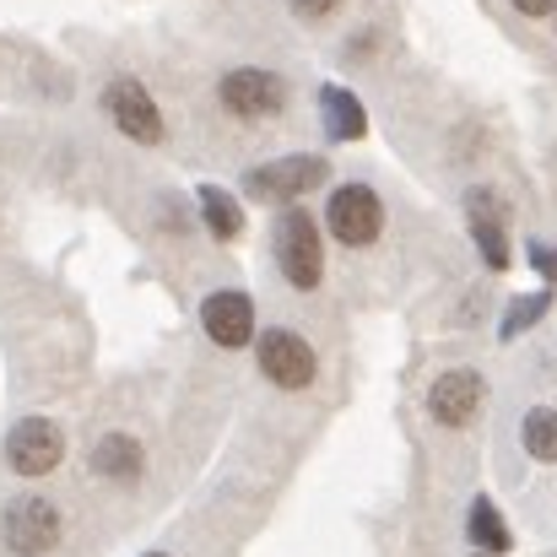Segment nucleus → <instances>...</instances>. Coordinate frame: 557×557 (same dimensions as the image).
<instances>
[{"label": "nucleus", "instance_id": "1", "mask_svg": "<svg viewBox=\"0 0 557 557\" xmlns=\"http://www.w3.org/2000/svg\"><path fill=\"white\" fill-rule=\"evenodd\" d=\"M271 249H276V265L282 276L298 287V293H314L320 276H325V249H320V227L304 206H287L271 227Z\"/></svg>", "mask_w": 557, "mask_h": 557}, {"label": "nucleus", "instance_id": "2", "mask_svg": "<svg viewBox=\"0 0 557 557\" xmlns=\"http://www.w3.org/2000/svg\"><path fill=\"white\" fill-rule=\"evenodd\" d=\"M216 98L233 120L260 125V120H276L287 109V82L276 71H265V65H238V71H227L216 82Z\"/></svg>", "mask_w": 557, "mask_h": 557}, {"label": "nucleus", "instance_id": "3", "mask_svg": "<svg viewBox=\"0 0 557 557\" xmlns=\"http://www.w3.org/2000/svg\"><path fill=\"white\" fill-rule=\"evenodd\" d=\"M331 163L314 158V152H298V158H276V163H260L244 174L249 200H271V206H293L298 195H309L314 185H325Z\"/></svg>", "mask_w": 557, "mask_h": 557}, {"label": "nucleus", "instance_id": "4", "mask_svg": "<svg viewBox=\"0 0 557 557\" xmlns=\"http://www.w3.org/2000/svg\"><path fill=\"white\" fill-rule=\"evenodd\" d=\"M325 227H331L336 244H347V249H369L373 238L384 233V200H379L369 185L331 189V200H325Z\"/></svg>", "mask_w": 557, "mask_h": 557}, {"label": "nucleus", "instance_id": "5", "mask_svg": "<svg viewBox=\"0 0 557 557\" xmlns=\"http://www.w3.org/2000/svg\"><path fill=\"white\" fill-rule=\"evenodd\" d=\"M255 358H260V373L276 384V389H309L314 384V347L298 336V331H287V325H276V331H265V336H255Z\"/></svg>", "mask_w": 557, "mask_h": 557}, {"label": "nucleus", "instance_id": "6", "mask_svg": "<svg viewBox=\"0 0 557 557\" xmlns=\"http://www.w3.org/2000/svg\"><path fill=\"white\" fill-rule=\"evenodd\" d=\"M103 109H109V120L120 125V136H131V141H141V147H158V141H163V109L152 103V92H147L136 76H114V82L103 87Z\"/></svg>", "mask_w": 557, "mask_h": 557}, {"label": "nucleus", "instance_id": "7", "mask_svg": "<svg viewBox=\"0 0 557 557\" xmlns=\"http://www.w3.org/2000/svg\"><path fill=\"white\" fill-rule=\"evenodd\" d=\"M60 460H65V433L49 417H22L5 433V466L16 476H49Z\"/></svg>", "mask_w": 557, "mask_h": 557}, {"label": "nucleus", "instance_id": "8", "mask_svg": "<svg viewBox=\"0 0 557 557\" xmlns=\"http://www.w3.org/2000/svg\"><path fill=\"white\" fill-rule=\"evenodd\" d=\"M487 400V384L476 369H444L433 384H428V417L438 428H466Z\"/></svg>", "mask_w": 557, "mask_h": 557}, {"label": "nucleus", "instance_id": "9", "mask_svg": "<svg viewBox=\"0 0 557 557\" xmlns=\"http://www.w3.org/2000/svg\"><path fill=\"white\" fill-rule=\"evenodd\" d=\"M0 531H5V547H11V553L38 557L60 542V509H54L49 498H16V504H5Z\"/></svg>", "mask_w": 557, "mask_h": 557}, {"label": "nucleus", "instance_id": "10", "mask_svg": "<svg viewBox=\"0 0 557 557\" xmlns=\"http://www.w3.org/2000/svg\"><path fill=\"white\" fill-rule=\"evenodd\" d=\"M200 325H206V336H211L216 347L238 352V347L255 342V298L238 293V287H216V293H206V304H200Z\"/></svg>", "mask_w": 557, "mask_h": 557}, {"label": "nucleus", "instance_id": "11", "mask_svg": "<svg viewBox=\"0 0 557 557\" xmlns=\"http://www.w3.org/2000/svg\"><path fill=\"white\" fill-rule=\"evenodd\" d=\"M466 222H471V238H476L487 271H509V211H504V200L493 189H471Z\"/></svg>", "mask_w": 557, "mask_h": 557}, {"label": "nucleus", "instance_id": "12", "mask_svg": "<svg viewBox=\"0 0 557 557\" xmlns=\"http://www.w3.org/2000/svg\"><path fill=\"white\" fill-rule=\"evenodd\" d=\"M320 120H325V136L331 141H363L369 136V109L358 103V92L347 87H320Z\"/></svg>", "mask_w": 557, "mask_h": 557}, {"label": "nucleus", "instance_id": "13", "mask_svg": "<svg viewBox=\"0 0 557 557\" xmlns=\"http://www.w3.org/2000/svg\"><path fill=\"white\" fill-rule=\"evenodd\" d=\"M92 471L109 476V482H131V476L141 471V444H136L131 433H103V438L92 444Z\"/></svg>", "mask_w": 557, "mask_h": 557}, {"label": "nucleus", "instance_id": "14", "mask_svg": "<svg viewBox=\"0 0 557 557\" xmlns=\"http://www.w3.org/2000/svg\"><path fill=\"white\" fill-rule=\"evenodd\" d=\"M200 216H206V233L211 238H222V244H233L238 233H244V206L227 195V189H216V185H200Z\"/></svg>", "mask_w": 557, "mask_h": 557}, {"label": "nucleus", "instance_id": "15", "mask_svg": "<svg viewBox=\"0 0 557 557\" xmlns=\"http://www.w3.org/2000/svg\"><path fill=\"white\" fill-rule=\"evenodd\" d=\"M466 536H471V547H476V553H487V557H504V553H509V525L498 520L493 498H476V504H471Z\"/></svg>", "mask_w": 557, "mask_h": 557}, {"label": "nucleus", "instance_id": "16", "mask_svg": "<svg viewBox=\"0 0 557 557\" xmlns=\"http://www.w3.org/2000/svg\"><path fill=\"white\" fill-rule=\"evenodd\" d=\"M520 438H525V455L553 466L557 460V406H531L525 422H520Z\"/></svg>", "mask_w": 557, "mask_h": 557}, {"label": "nucleus", "instance_id": "17", "mask_svg": "<svg viewBox=\"0 0 557 557\" xmlns=\"http://www.w3.org/2000/svg\"><path fill=\"white\" fill-rule=\"evenodd\" d=\"M553 309V287H542V293H531V298H515L509 309H504V325H498V336L504 342H515V336H525L531 325H542V314Z\"/></svg>", "mask_w": 557, "mask_h": 557}, {"label": "nucleus", "instance_id": "18", "mask_svg": "<svg viewBox=\"0 0 557 557\" xmlns=\"http://www.w3.org/2000/svg\"><path fill=\"white\" fill-rule=\"evenodd\" d=\"M525 255H531V265L547 276V287H557V244H542V238H536V244H525Z\"/></svg>", "mask_w": 557, "mask_h": 557}, {"label": "nucleus", "instance_id": "19", "mask_svg": "<svg viewBox=\"0 0 557 557\" xmlns=\"http://www.w3.org/2000/svg\"><path fill=\"white\" fill-rule=\"evenodd\" d=\"M298 16H309V22H325V16H336L342 11V0H287Z\"/></svg>", "mask_w": 557, "mask_h": 557}, {"label": "nucleus", "instance_id": "20", "mask_svg": "<svg viewBox=\"0 0 557 557\" xmlns=\"http://www.w3.org/2000/svg\"><path fill=\"white\" fill-rule=\"evenodd\" d=\"M509 5H515L525 22H553L557 16V0H509Z\"/></svg>", "mask_w": 557, "mask_h": 557}, {"label": "nucleus", "instance_id": "21", "mask_svg": "<svg viewBox=\"0 0 557 557\" xmlns=\"http://www.w3.org/2000/svg\"><path fill=\"white\" fill-rule=\"evenodd\" d=\"M152 557H169V553H152Z\"/></svg>", "mask_w": 557, "mask_h": 557}, {"label": "nucleus", "instance_id": "22", "mask_svg": "<svg viewBox=\"0 0 557 557\" xmlns=\"http://www.w3.org/2000/svg\"><path fill=\"white\" fill-rule=\"evenodd\" d=\"M482 557H487V553H482Z\"/></svg>", "mask_w": 557, "mask_h": 557}, {"label": "nucleus", "instance_id": "23", "mask_svg": "<svg viewBox=\"0 0 557 557\" xmlns=\"http://www.w3.org/2000/svg\"><path fill=\"white\" fill-rule=\"evenodd\" d=\"M553 22H557V16H553Z\"/></svg>", "mask_w": 557, "mask_h": 557}]
</instances>
